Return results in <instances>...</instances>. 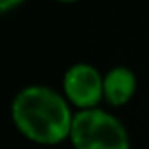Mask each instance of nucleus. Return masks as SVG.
Segmentation results:
<instances>
[{
	"label": "nucleus",
	"mask_w": 149,
	"mask_h": 149,
	"mask_svg": "<svg viewBox=\"0 0 149 149\" xmlns=\"http://www.w3.org/2000/svg\"><path fill=\"white\" fill-rule=\"evenodd\" d=\"M13 121L19 130L40 143H57L70 134L72 117L57 93L45 87H30L13 100Z\"/></svg>",
	"instance_id": "nucleus-1"
},
{
	"label": "nucleus",
	"mask_w": 149,
	"mask_h": 149,
	"mask_svg": "<svg viewBox=\"0 0 149 149\" xmlns=\"http://www.w3.org/2000/svg\"><path fill=\"white\" fill-rule=\"evenodd\" d=\"M64 91L76 106L91 108L104 95V81L95 68L87 64H77L66 72Z\"/></svg>",
	"instance_id": "nucleus-3"
},
{
	"label": "nucleus",
	"mask_w": 149,
	"mask_h": 149,
	"mask_svg": "<svg viewBox=\"0 0 149 149\" xmlns=\"http://www.w3.org/2000/svg\"><path fill=\"white\" fill-rule=\"evenodd\" d=\"M136 87L134 74L127 68H115L104 79V96L109 104L121 106L132 96Z\"/></svg>",
	"instance_id": "nucleus-4"
},
{
	"label": "nucleus",
	"mask_w": 149,
	"mask_h": 149,
	"mask_svg": "<svg viewBox=\"0 0 149 149\" xmlns=\"http://www.w3.org/2000/svg\"><path fill=\"white\" fill-rule=\"evenodd\" d=\"M62 2H72V0H62Z\"/></svg>",
	"instance_id": "nucleus-6"
},
{
	"label": "nucleus",
	"mask_w": 149,
	"mask_h": 149,
	"mask_svg": "<svg viewBox=\"0 0 149 149\" xmlns=\"http://www.w3.org/2000/svg\"><path fill=\"white\" fill-rule=\"evenodd\" d=\"M70 136L76 149H128V138L121 123L100 109L77 113Z\"/></svg>",
	"instance_id": "nucleus-2"
},
{
	"label": "nucleus",
	"mask_w": 149,
	"mask_h": 149,
	"mask_svg": "<svg viewBox=\"0 0 149 149\" xmlns=\"http://www.w3.org/2000/svg\"><path fill=\"white\" fill-rule=\"evenodd\" d=\"M19 2H21V0H0V10H2V11H8L10 8L17 6Z\"/></svg>",
	"instance_id": "nucleus-5"
}]
</instances>
